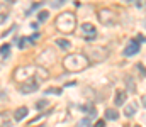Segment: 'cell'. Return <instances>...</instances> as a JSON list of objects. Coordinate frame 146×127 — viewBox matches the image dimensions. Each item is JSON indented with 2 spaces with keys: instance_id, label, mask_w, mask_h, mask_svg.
Here are the masks:
<instances>
[{
  "instance_id": "cell-1",
  "label": "cell",
  "mask_w": 146,
  "mask_h": 127,
  "mask_svg": "<svg viewBox=\"0 0 146 127\" xmlns=\"http://www.w3.org/2000/svg\"><path fill=\"white\" fill-rule=\"evenodd\" d=\"M63 64L66 70H75V71H80L83 70L87 64H88V59L83 58L82 54H72V56H66L63 59Z\"/></svg>"
},
{
  "instance_id": "cell-2",
  "label": "cell",
  "mask_w": 146,
  "mask_h": 127,
  "mask_svg": "<svg viewBox=\"0 0 146 127\" xmlns=\"http://www.w3.org/2000/svg\"><path fill=\"white\" fill-rule=\"evenodd\" d=\"M58 27H61L63 31H72L73 26H75V19H73L72 14H63L58 20H56Z\"/></svg>"
},
{
  "instance_id": "cell-3",
  "label": "cell",
  "mask_w": 146,
  "mask_h": 127,
  "mask_svg": "<svg viewBox=\"0 0 146 127\" xmlns=\"http://www.w3.org/2000/svg\"><path fill=\"white\" fill-rule=\"evenodd\" d=\"M39 88V85L36 83V80H27L24 83H21V91L22 93H33Z\"/></svg>"
},
{
  "instance_id": "cell-4",
  "label": "cell",
  "mask_w": 146,
  "mask_h": 127,
  "mask_svg": "<svg viewBox=\"0 0 146 127\" xmlns=\"http://www.w3.org/2000/svg\"><path fill=\"white\" fill-rule=\"evenodd\" d=\"M139 51V42L138 41H129V44L126 46V49H124V56H133V54H136Z\"/></svg>"
},
{
  "instance_id": "cell-5",
  "label": "cell",
  "mask_w": 146,
  "mask_h": 127,
  "mask_svg": "<svg viewBox=\"0 0 146 127\" xmlns=\"http://www.w3.org/2000/svg\"><path fill=\"white\" fill-rule=\"evenodd\" d=\"M124 102H126V91H117L115 97H114V103H115V107L122 105Z\"/></svg>"
},
{
  "instance_id": "cell-6",
  "label": "cell",
  "mask_w": 146,
  "mask_h": 127,
  "mask_svg": "<svg viewBox=\"0 0 146 127\" xmlns=\"http://www.w3.org/2000/svg\"><path fill=\"white\" fill-rule=\"evenodd\" d=\"M29 114V110H27V107H21V109H17L15 110V114H14V117H15V120H22L26 115Z\"/></svg>"
},
{
  "instance_id": "cell-7",
  "label": "cell",
  "mask_w": 146,
  "mask_h": 127,
  "mask_svg": "<svg viewBox=\"0 0 146 127\" xmlns=\"http://www.w3.org/2000/svg\"><path fill=\"white\" fill-rule=\"evenodd\" d=\"M106 117H107L109 120H115V119L119 117V114H117V110H114V109H107V110H106Z\"/></svg>"
},
{
  "instance_id": "cell-8",
  "label": "cell",
  "mask_w": 146,
  "mask_h": 127,
  "mask_svg": "<svg viewBox=\"0 0 146 127\" xmlns=\"http://www.w3.org/2000/svg\"><path fill=\"white\" fill-rule=\"evenodd\" d=\"M82 31H83L85 34H92V36L95 34V29H94L92 24H83V26H82Z\"/></svg>"
},
{
  "instance_id": "cell-9",
  "label": "cell",
  "mask_w": 146,
  "mask_h": 127,
  "mask_svg": "<svg viewBox=\"0 0 146 127\" xmlns=\"http://www.w3.org/2000/svg\"><path fill=\"white\" fill-rule=\"evenodd\" d=\"M134 112H136V103H131V107H127L124 114H126L127 117H131V115H134Z\"/></svg>"
},
{
  "instance_id": "cell-10",
  "label": "cell",
  "mask_w": 146,
  "mask_h": 127,
  "mask_svg": "<svg viewBox=\"0 0 146 127\" xmlns=\"http://www.w3.org/2000/svg\"><path fill=\"white\" fill-rule=\"evenodd\" d=\"M9 53H10V46H9V44H3V46H2V56L7 58Z\"/></svg>"
},
{
  "instance_id": "cell-11",
  "label": "cell",
  "mask_w": 146,
  "mask_h": 127,
  "mask_svg": "<svg viewBox=\"0 0 146 127\" xmlns=\"http://www.w3.org/2000/svg\"><path fill=\"white\" fill-rule=\"evenodd\" d=\"M58 46H60V47H65V49H68V47H70V42L66 41V39H58Z\"/></svg>"
},
{
  "instance_id": "cell-12",
  "label": "cell",
  "mask_w": 146,
  "mask_h": 127,
  "mask_svg": "<svg viewBox=\"0 0 146 127\" xmlns=\"http://www.w3.org/2000/svg\"><path fill=\"white\" fill-rule=\"evenodd\" d=\"M48 15H49L48 12H39V20H41V22H42V20H46V19H48Z\"/></svg>"
},
{
  "instance_id": "cell-13",
  "label": "cell",
  "mask_w": 146,
  "mask_h": 127,
  "mask_svg": "<svg viewBox=\"0 0 146 127\" xmlns=\"http://www.w3.org/2000/svg\"><path fill=\"white\" fill-rule=\"evenodd\" d=\"M48 93H61V90H58V88H49V90H46V95Z\"/></svg>"
},
{
  "instance_id": "cell-14",
  "label": "cell",
  "mask_w": 146,
  "mask_h": 127,
  "mask_svg": "<svg viewBox=\"0 0 146 127\" xmlns=\"http://www.w3.org/2000/svg\"><path fill=\"white\" fill-rule=\"evenodd\" d=\"M94 127H106V122H104V120H99V122H97Z\"/></svg>"
},
{
  "instance_id": "cell-15",
  "label": "cell",
  "mask_w": 146,
  "mask_h": 127,
  "mask_svg": "<svg viewBox=\"0 0 146 127\" xmlns=\"http://www.w3.org/2000/svg\"><path fill=\"white\" fill-rule=\"evenodd\" d=\"M138 68H139V73H141V75L145 76V75H146V70L143 68V66H141V64H138Z\"/></svg>"
},
{
  "instance_id": "cell-16",
  "label": "cell",
  "mask_w": 146,
  "mask_h": 127,
  "mask_svg": "<svg viewBox=\"0 0 146 127\" xmlns=\"http://www.w3.org/2000/svg\"><path fill=\"white\" fill-rule=\"evenodd\" d=\"M143 103H145V107H146V97H145V102H143Z\"/></svg>"
},
{
  "instance_id": "cell-17",
  "label": "cell",
  "mask_w": 146,
  "mask_h": 127,
  "mask_svg": "<svg viewBox=\"0 0 146 127\" xmlns=\"http://www.w3.org/2000/svg\"><path fill=\"white\" fill-rule=\"evenodd\" d=\"M136 127H139V126H136Z\"/></svg>"
}]
</instances>
